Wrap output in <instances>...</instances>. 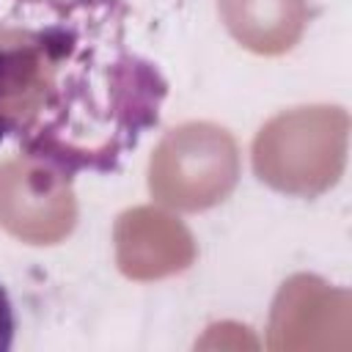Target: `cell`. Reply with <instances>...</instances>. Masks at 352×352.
Instances as JSON below:
<instances>
[{
  "instance_id": "cell-2",
  "label": "cell",
  "mask_w": 352,
  "mask_h": 352,
  "mask_svg": "<svg viewBox=\"0 0 352 352\" xmlns=\"http://www.w3.org/2000/svg\"><path fill=\"white\" fill-rule=\"evenodd\" d=\"M14 336H16V311L8 289L0 283V352H8L14 346Z\"/></svg>"
},
{
  "instance_id": "cell-1",
  "label": "cell",
  "mask_w": 352,
  "mask_h": 352,
  "mask_svg": "<svg viewBox=\"0 0 352 352\" xmlns=\"http://www.w3.org/2000/svg\"><path fill=\"white\" fill-rule=\"evenodd\" d=\"M162 96L113 0H36L0 16V143L66 176L116 168Z\"/></svg>"
}]
</instances>
